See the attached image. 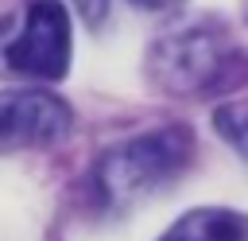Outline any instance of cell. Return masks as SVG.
I'll list each match as a JSON object with an SVG mask.
<instances>
[{
    "label": "cell",
    "instance_id": "obj_1",
    "mask_svg": "<svg viewBox=\"0 0 248 241\" xmlns=\"http://www.w3.org/2000/svg\"><path fill=\"white\" fill-rule=\"evenodd\" d=\"M190 152H194V136L190 128H178V124H167L108 148L93 167L101 202L112 210H128L132 202L163 190L186 167Z\"/></svg>",
    "mask_w": 248,
    "mask_h": 241
},
{
    "label": "cell",
    "instance_id": "obj_2",
    "mask_svg": "<svg viewBox=\"0 0 248 241\" xmlns=\"http://www.w3.org/2000/svg\"><path fill=\"white\" fill-rule=\"evenodd\" d=\"M4 58L12 70L27 78L54 82L70 70V16L58 0H35L16 35L4 43Z\"/></svg>",
    "mask_w": 248,
    "mask_h": 241
},
{
    "label": "cell",
    "instance_id": "obj_3",
    "mask_svg": "<svg viewBox=\"0 0 248 241\" xmlns=\"http://www.w3.org/2000/svg\"><path fill=\"white\" fill-rule=\"evenodd\" d=\"M229 58H232V47L221 39V31H213V27H182V31H174V35L155 43L151 70L167 89H174V93L190 89L194 93V89L213 86L225 74Z\"/></svg>",
    "mask_w": 248,
    "mask_h": 241
},
{
    "label": "cell",
    "instance_id": "obj_4",
    "mask_svg": "<svg viewBox=\"0 0 248 241\" xmlns=\"http://www.w3.org/2000/svg\"><path fill=\"white\" fill-rule=\"evenodd\" d=\"M70 132V105L43 89H0V152L46 148Z\"/></svg>",
    "mask_w": 248,
    "mask_h": 241
},
{
    "label": "cell",
    "instance_id": "obj_5",
    "mask_svg": "<svg viewBox=\"0 0 248 241\" xmlns=\"http://www.w3.org/2000/svg\"><path fill=\"white\" fill-rule=\"evenodd\" d=\"M159 241H248V222L232 210L205 206L178 218Z\"/></svg>",
    "mask_w": 248,
    "mask_h": 241
},
{
    "label": "cell",
    "instance_id": "obj_6",
    "mask_svg": "<svg viewBox=\"0 0 248 241\" xmlns=\"http://www.w3.org/2000/svg\"><path fill=\"white\" fill-rule=\"evenodd\" d=\"M213 128H217L240 155H248V113H240V109H221V113L213 117Z\"/></svg>",
    "mask_w": 248,
    "mask_h": 241
},
{
    "label": "cell",
    "instance_id": "obj_7",
    "mask_svg": "<svg viewBox=\"0 0 248 241\" xmlns=\"http://www.w3.org/2000/svg\"><path fill=\"white\" fill-rule=\"evenodd\" d=\"M78 4H81V12H85L89 23H101L112 12V4H120V0H78ZM124 4H136V8H147V12H170L182 0H124Z\"/></svg>",
    "mask_w": 248,
    "mask_h": 241
}]
</instances>
